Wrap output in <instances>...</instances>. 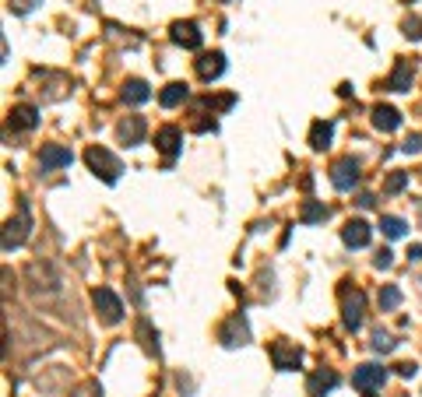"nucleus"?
Segmentation results:
<instances>
[{"label":"nucleus","mask_w":422,"mask_h":397,"mask_svg":"<svg viewBox=\"0 0 422 397\" xmlns=\"http://www.w3.org/2000/svg\"><path fill=\"white\" fill-rule=\"evenodd\" d=\"M29 292L36 295V302H43V306H50L57 295H64V281H60V274L53 271V264H32L29 267Z\"/></svg>","instance_id":"obj_1"},{"label":"nucleus","mask_w":422,"mask_h":397,"mask_svg":"<svg viewBox=\"0 0 422 397\" xmlns=\"http://www.w3.org/2000/svg\"><path fill=\"white\" fill-rule=\"evenodd\" d=\"M29 236H32V215H29V204H22L18 215L8 218L4 225V253H15L18 246H25Z\"/></svg>","instance_id":"obj_2"},{"label":"nucleus","mask_w":422,"mask_h":397,"mask_svg":"<svg viewBox=\"0 0 422 397\" xmlns=\"http://www.w3.org/2000/svg\"><path fill=\"white\" fill-rule=\"evenodd\" d=\"M85 162H88V169H92L95 176H102L106 183H116V180H120V173H123L120 159H116L113 152H106V148H95V144L85 152Z\"/></svg>","instance_id":"obj_3"},{"label":"nucleus","mask_w":422,"mask_h":397,"mask_svg":"<svg viewBox=\"0 0 422 397\" xmlns=\"http://www.w3.org/2000/svg\"><path fill=\"white\" fill-rule=\"evenodd\" d=\"M362 309H366V295L359 288H345L341 292V320H345L348 330L362 327Z\"/></svg>","instance_id":"obj_4"},{"label":"nucleus","mask_w":422,"mask_h":397,"mask_svg":"<svg viewBox=\"0 0 422 397\" xmlns=\"http://www.w3.org/2000/svg\"><path fill=\"white\" fill-rule=\"evenodd\" d=\"M219 341H222L226 348L247 344V341H250V323H247V316H243V313H233V316L219 327Z\"/></svg>","instance_id":"obj_5"},{"label":"nucleus","mask_w":422,"mask_h":397,"mask_svg":"<svg viewBox=\"0 0 422 397\" xmlns=\"http://www.w3.org/2000/svg\"><path fill=\"white\" fill-rule=\"evenodd\" d=\"M271 362H275V369L292 372V369H299V362H303V348L292 344V341H285V337H278V341H271Z\"/></svg>","instance_id":"obj_6"},{"label":"nucleus","mask_w":422,"mask_h":397,"mask_svg":"<svg viewBox=\"0 0 422 397\" xmlns=\"http://www.w3.org/2000/svg\"><path fill=\"white\" fill-rule=\"evenodd\" d=\"M92 302H95V313H99L106 323H120V320H123V302H120V295H116L113 288H95Z\"/></svg>","instance_id":"obj_7"},{"label":"nucleus","mask_w":422,"mask_h":397,"mask_svg":"<svg viewBox=\"0 0 422 397\" xmlns=\"http://www.w3.org/2000/svg\"><path fill=\"white\" fill-rule=\"evenodd\" d=\"M383 379H387V369H383V365H376V362H362V365L352 372V386H355V390H362V393L380 390V386H383Z\"/></svg>","instance_id":"obj_8"},{"label":"nucleus","mask_w":422,"mask_h":397,"mask_svg":"<svg viewBox=\"0 0 422 397\" xmlns=\"http://www.w3.org/2000/svg\"><path fill=\"white\" fill-rule=\"evenodd\" d=\"M169 39H172L176 46H183V50H200L204 32H200V25H197V22H172Z\"/></svg>","instance_id":"obj_9"},{"label":"nucleus","mask_w":422,"mask_h":397,"mask_svg":"<svg viewBox=\"0 0 422 397\" xmlns=\"http://www.w3.org/2000/svg\"><path fill=\"white\" fill-rule=\"evenodd\" d=\"M331 183H334V190H352L355 183H359V162L348 155V159H338L334 166H331Z\"/></svg>","instance_id":"obj_10"},{"label":"nucleus","mask_w":422,"mask_h":397,"mask_svg":"<svg viewBox=\"0 0 422 397\" xmlns=\"http://www.w3.org/2000/svg\"><path fill=\"white\" fill-rule=\"evenodd\" d=\"M338 383H341V379H338L334 369H313V372L306 376V393H310V397H324V393H331Z\"/></svg>","instance_id":"obj_11"},{"label":"nucleus","mask_w":422,"mask_h":397,"mask_svg":"<svg viewBox=\"0 0 422 397\" xmlns=\"http://www.w3.org/2000/svg\"><path fill=\"white\" fill-rule=\"evenodd\" d=\"M144 130H148L144 116H127V120H120V127H116V137H120V144L134 148V144H141V141H144Z\"/></svg>","instance_id":"obj_12"},{"label":"nucleus","mask_w":422,"mask_h":397,"mask_svg":"<svg viewBox=\"0 0 422 397\" xmlns=\"http://www.w3.org/2000/svg\"><path fill=\"white\" fill-rule=\"evenodd\" d=\"M155 148L165 155V162H172V159L179 155V148H183V130H179V127H162V130L155 134Z\"/></svg>","instance_id":"obj_13"},{"label":"nucleus","mask_w":422,"mask_h":397,"mask_svg":"<svg viewBox=\"0 0 422 397\" xmlns=\"http://www.w3.org/2000/svg\"><path fill=\"white\" fill-rule=\"evenodd\" d=\"M71 162H74V155L64 144H46L43 155H39V173H53V169H64Z\"/></svg>","instance_id":"obj_14"},{"label":"nucleus","mask_w":422,"mask_h":397,"mask_svg":"<svg viewBox=\"0 0 422 397\" xmlns=\"http://www.w3.org/2000/svg\"><path fill=\"white\" fill-rule=\"evenodd\" d=\"M369 225L362 222V218H352V222H345V229H341V243L348 246V250H362V246H369Z\"/></svg>","instance_id":"obj_15"},{"label":"nucleus","mask_w":422,"mask_h":397,"mask_svg":"<svg viewBox=\"0 0 422 397\" xmlns=\"http://www.w3.org/2000/svg\"><path fill=\"white\" fill-rule=\"evenodd\" d=\"M226 74V53H204L200 60H197V78L200 81H215V78H222Z\"/></svg>","instance_id":"obj_16"},{"label":"nucleus","mask_w":422,"mask_h":397,"mask_svg":"<svg viewBox=\"0 0 422 397\" xmlns=\"http://www.w3.org/2000/svg\"><path fill=\"white\" fill-rule=\"evenodd\" d=\"M8 123H11L15 130H32V127L39 123V109H36V106H29V102H18V106L11 109Z\"/></svg>","instance_id":"obj_17"},{"label":"nucleus","mask_w":422,"mask_h":397,"mask_svg":"<svg viewBox=\"0 0 422 397\" xmlns=\"http://www.w3.org/2000/svg\"><path fill=\"white\" fill-rule=\"evenodd\" d=\"M411 78H415L411 64H408V60H397L394 71H390V78H387V92H408V88H411Z\"/></svg>","instance_id":"obj_18"},{"label":"nucleus","mask_w":422,"mask_h":397,"mask_svg":"<svg viewBox=\"0 0 422 397\" xmlns=\"http://www.w3.org/2000/svg\"><path fill=\"white\" fill-rule=\"evenodd\" d=\"M373 127L383 130V134H390V130L401 127V113H397L394 106H376V109H373Z\"/></svg>","instance_id":"obj_19"},{"label":"nucleus","mask_w":422,"mask_h":397,"mask_svg":"<svg viewBox=\"0 0 422 397\" xmlns=\"http://www.w3.org/2000/svg\"><path fill=\"white\" fill-rule=\"evenodd\" d=\"M120 95H123V102H127V106H141V102H148V99H151V88H148L141 78H130V81L123 85V92H120Z\"/></svg>","instance_id":"obj_20"},{"label":"nucleus","mask_w":422,"mask_h":397,"mask_svg":"<svg viewBox=\"0 0 422 397\" xmlns=\"http://www.w3.org/2000/svg\"><path fill=\"white\" fill-rule=\"evenodd\" d=\"M186 95H190V88H186L183 81H172V85H165V88H162V95H158V102H162L165 109H172V106H179V102H186Z\"/></svg>","instance_id":"obj_21"},{"label":"nucleus","mask_w":422,"mask_h":397,"mask_svg":"<svg viewBox=\"0 0 422 397\" xmlns=\"http://www.w3.org/2000/svg\"><path fill=\"white\" fill-rule=\"evenodd\" d=\"M331 134H334V127H331L327 120H317V123L310 127V148H313V152H324V148L331 144Z\"/></svg>","instance_id":"obj_22"},{"label":"nucleus","mask_w":422,"mask_h":397,"mask_svg":"<svg viewBox=\"0 0 422 397\" xmlns=\"http://www.w3.org/2000/svg\"><path fill=\"white\" fill-rule=\"evenodd\" d=\"M380 232H383L387 239H397V236L408 232V222L397 218V215H380Z\"/></svg>","instance_id":"obj_23"},{"label":"nucleus","mask_w":422,"mask_h":397,"mask_svg":"<svg viewBox=\"0 0 422 397\" xmlns=\"http://www.w3.org/2000/svg\"><path fill=\"white\" fill-rule=\"evenodd\" d=\"M324 218H327V208L317 204V201H306L303 211H299V222H303V225H313V222H324Z\"/></svg>","instance_id":"obj_24"},{"label":"nucleus","mask_w":422,"mask_h":397,"mask_svg":"<svg viewBox=\"0 0 422 397\" xmlns=\"http://www.w3.org/2000/svg\"><path fill=\"white\" fill-rule=\"evenodd\" d=\"M369 348H373L376 355H387V351H394V348H397V341H394L390 334L376 330V334H373V341H369Z\"/></svg>","instance_id":"obj_25"},{"label":"nucleus","mask_w":422,"mask_h":397,"mask_svg":"<svg viewBox=\"0 0 422 397\" xmlns=\"http://www.w3.org/2000/svg\"><path fill=\"white\" fill-rule=\"evenodd\" d=\"M401 302V288L397 285H383V292H380V309H394Z\"/></svg>","instance_id":"obj_26"},{"label":"nucleus","mask_w":422,"mask_h":397,"mask_svg":"<svg viewBox=\"0 0 422 397\" xmlns=\"http://www.w3.org/2000/svg\"><path fill=\"white\" fill-rule=\"evenodd\" d=\"M137 334H141V337H144V348H148V351H151V355H158V341H155V334H151V323H148V320H144V316H141V320H137Z\"/></svg>","instance_id":"obj_27"},{"label":"nucleus","mask_w":422,"mask_h":397,"mask_svg":"<svg viewBox=\"0 0 422 397\" xmlns=\"http://www.w3.org/2000/svg\"><path fill=\"white\" fill-rule=\"evenodd\" d=\"M401 29H404V36H408L411 43H422V22H418L415 15H411V18H404V25H401Z\"/></svg>","instance_id":"obj_28"},{"label":"nucleus","mask_w":422,"mask_h":397,"mask_svg":"<svg viewBox=\"0 0 422 397\" xmlns=\"http://www.w3.org/2000/svg\"><path fill=\"white\" fill-rule=\"evenodd\" d=\"M404 187H408V173H394V176H387V183H383L387 194H397V190H404Z\"/></svg>","instance_id":"obj_29"},{"label":"nucleus","mask_w":422,"mask_h":397,"mask_svg":"<svg viewBox=\"0 0 422 397\" xmlns=\"http://www.w3.org/2000/svg\"><path fill=\"white\" fill-rule=\"evenodd\" d=\"M390 264H394V253H390V250H380V253L373 257V267H376V271H387Z\"/></svg>","instance_id":"obj_30"},{"label":"nucleus","mask_w":422,"mask_h":397,"mask_svg":"<svg viewBox=\"0 0 422 397\" xmlns=\"http://www.w3.org/2000/svg\"><path fill=\"white\" fill-rule=\"evenodd\" d=\"M401 152H404V155H418V152H422V134H411V137L401 144Z\"/></svg>","instance_id":"obj_31"},{"label":"nucleus","mask_w":422,"mask_h":397,"mask_svg":"<svg viewBox=\"0 0 422 397\" xmlns=\"http://www.w3.org/2000/svg\"><path fill=\"white\" fill-rule=\"evenodd\" d=\"M36 4H39V0H11V11H15V15H29Z\"/></svg>","instance_id":"obj_32"},{"label":"nucleus","mask_w":422,"mask_h":397,"mask_svg":"<svg viewBox=\"0 0 422 397\" xmlns=\"http://www.w3.org/2000/svg\"><path fill=\"white\" fill-rule=\"evenodd\" d=\"M415 372H418V369H415V362H401V365H397V376H404V379H411Z\"/></svg>","instance_id":"obj_33"},{"label":"nucleus","mask_w":422,"mask_h":397,"mask_svg":"<svg viewBox=\"0 0 422 397\" xmlns=\"http://www.w3.org/2000/svg\"><path fill=\"white\" fill-rule=\"evenodd\" d=\"M408 260H422V243H415V246H408Z\"/></svg>","instance_id":"obj_34"}]
</instances>
